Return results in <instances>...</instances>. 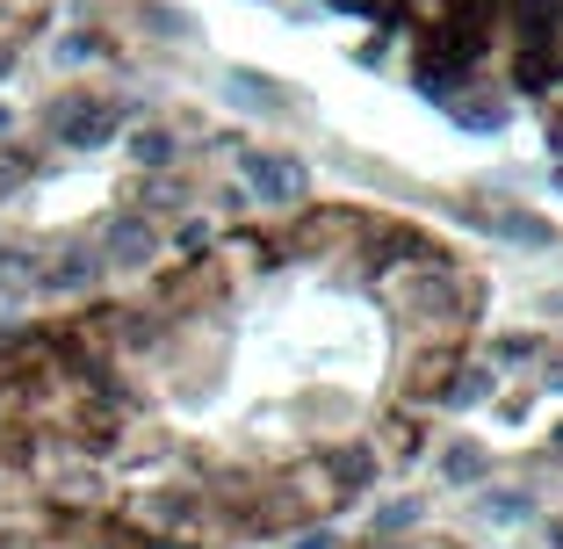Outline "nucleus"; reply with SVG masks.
I'll list each match as a JSON object with an SVG mask.
<instances>
[{
    "label": "nucleus",
    "instance_id": "1",
    "mask_svg": "<svg viewBox=\"0 0 563 549\" xmlns=\"http://www.w3.org/2000/svg\"><path fill=\"white\" fill-rule=\"evenodd\" d=\"M246 182L261 188V202H297L303 196V167L275 160V152H246Z\"/></svg>",
    "mask_w": 563,
    "mask_h": 549
},
{
    "label": "nucleus",
    "instance_id": "2",
    "mask_svg": "<svg viewBox=\"0 0 563 549\" xmlns=\"http://www.w3.org/2000/svg\"><path fill=\"white\" fill-rule=\"evenodd\" d=\"M123 109H109V101H66V109H58V138H66V145H95V138H109V123H117Z\"/></svg>",
    "mask_w": 563,
    "mask_h": 549
},
{
    "label": "nucleus",
    "instance_id": "3",
    "mask_svg": "<svg viewBox=\"0 0 563 549\" xmlns=\"http://www.w3.org/2000/svg\"><path fill=\"white\" fill-rule=\"evenodd\" d=\"M109 253H117V261H152V224L117 217V224H109Z\"/></svg>",
    "mask_w": 563,
    "mask_h": 549
},
{
    "label": "nucleus",
    "instance_id": "4",
    "mask_svg": "<svg viewBox=\"0 0 563 549\" xmlns=\"http://www.w3.org/2000/svg\"><path fill=\"white\" fill-rule=\"evenodd\" d=\"M137 160H145V167H166V160H174V138H166V131H145V138H137Z\"/></svg>",
    "mask_w": 563,
    "mask_h": 549
}]
</instances>
